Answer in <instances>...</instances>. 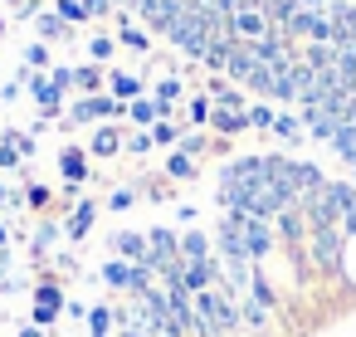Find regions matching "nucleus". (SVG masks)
I'll list each match as a JSON object with an SVG mask.
<instances>
[{
	"label": "nucleus",
	"instance_id": "4468645a",
	"mask_svg": "<svg viewBox=\"0 0 356 337\" xmlns=\"http://www.w3.org/2000/svg\"><path fill=\"white\" fill-rule=\"evenodd\" d=\"M152 142H161V147H171V142H181V132H176L171 123H156V127H152Z\"/></svg>",
	"mask_w": 356,
	"mask_h": 337
},
{
	"label": "nucleus",
	"instance_id": "6e6552de",
	"mask_svg": "<svg viewBox=\"0 0 356 337\" xmlns=\"http://www.w3.org/2000/svg\"><path fill=\"white\" fill-rule=\"evenodd\" d=\"M302 132H307V127H302V118H293V113H278V118H273V137H278V142L298 147V142H302Z\"/></svg>",
	"mask_w": 356,
	"mask_h": 337
},
{
	"label": "nucleus",
	"instance_id": "6ab92c4d",
	"mask_svg": "<svg viewBox=\"0 0 356 337\" xmlns=\"http://www.w3.org/2000/svg\"><path fill=\"white\" fill-rule=\"evenodd\" d=\"M20 337H44V332L40 327H20Z\"/></svg>",
	"mask_w": 356,
	"mask_h": 337
},
{
	"label": "nucleus",
	"instance_id": "ddd939ff",
	"mask_svg": "<svg viewBox=\"0 0 356 337\" xmlns=\"http://www.w3.org/2000/svg\"><path fill=\"white\" fill-rule=\"evenodd\" d=\"M273 118H278V113H273V108H264V103H259V108H249V127H268V132H273Z\"/></svg>",
	"mask_w": 356,
	"mask_h": 337
},
{
	"label": "nucleus",
	"instance_id": "1a4fd4ad",
	"mask_svg": "<svg viewBox=\"0 0 356 337\" xmlns=\"http://www.w3.org/2000/svg\"><path fill=\"white\" fill-rule=\"evenodd\" d=\"M332 152H337L346 166H356V123H346V127L332 137Z\"/></svg>",
	"mask_w": 356,
	"mask_h": 337
},
{
	"label": "nucleus",
	"instance_id": "39448f33",
	"mask_svg": "<svg viewBox=\"0 0 356 337\" xmlns=\"http://www.w3.org/2000/svg\"><path fill=\"white\" fill-rule=\"evenodd\" d=\"M215 254V240L205 230H186L181 235V259H210Z\"/></svg>",
	"mask_w": 356,
	"mask_h": 337
},
{
	"label": "nucleus",
	"instance_id": "9b49d317",
	"mask_svg": "<svg viewBox=\"0 0 356 337\" xmlns=\"http://www.w3.org/2000/svg\"><path fill=\"white\" fill-rule=\"evenodd\" d=\"M113 318H118V313H113V308H103V303H98V308H88V332H93V337H108V332H113Z\"/></svg>",
	"mask_w": 356,
	"mask_h": 337
},
{
	"label": "nucleus",
	"instance_id": "dca6fc26",
	"mask_svg": "<svg viewBox=\"0 0 356 337\" xmlns=\"http://www.w3.org/2000/svg\"><path fill=\"white\" fill-rule=\"evenodd\" d=\"M113 93L118 98H137V79H113Z\"/></svg>",
	"mask_w": 356,
	"mask_h": 337
},
{
	"label": "nucleus",
	"instance_id": "7ed1b4c3",
	"mask_svg": "<svg viewBox=\"0 0 356 337\" xmlns=\"http://www.w3.org/2000/svg\"><path fill=\"white\" fill-rule=\"evenodd\" d=\"M108 244H113V254H118V259H127V264H147V235L122 230V235H113Z\"/></svg>",
	"mask_w": 356,
	"mask_h": 337
},
{
	"label": "nucleus",
	"instance_id": "412c9836",
	"mask_svg": "<svg viewBox=\"0 0 356 337\" xmlns=\"http://www.w3.org/2000/svg\"><path fill=\"white\" fill-rule=\"evenodd\" d=\"M351 181H356V166H351Z\"/></svg>",
	"mask_w": 356,
	"mask_h": 337
},
{
	"label": "nucleus",
	"instance_id": "aec40b11",
	"mask_svg": "<svg viewBox=\"0 0 356 337\" xmlns=\"http://www.w3.org/2000/svg\"><path fill=\"white\" fill-rule=\"evenodd\" d=\"M0 249H6V225H0Z\"/></svg>",
	"mask_w": 356,
	"mask_h": 337
},
{
	"label": "nucleus",
	"instance_id": "f03ea898",
	"mask_svg": "<svg viewBox=\"0 0 356 337\" xmlns=\"http://www.w3.org/2000/svg\"><path fill=\"white\" fill-rule=\"evenodd\" d=\"M302 127H307V137H317V142H332V137L341 132V123H337L327 108H302Z\"/></svg>",
	"mask_w": 356,
	"mask_h": 337
},
{
	"label": "nucleus",
	"instance_id": "f8f14e48",
	"mask_svg": "<svg viewBox=\"0 0 356 337\" xmlns=\"http://www.w3.org/2000/svg\"><path fill=\"white\" fill-rule=\"evenodd\" d=\"M118 147H122V137H118L113 127H98V132H93V157H113Z\"/></svg>",
	"mask_w": 356,
	"mask_h": 337
},
{
	"label": "nucleus",
	"instance_id": "423d86ee",
	"mask_svg": "<svg viewBox=\"0 0 356 337\" xmlns=\"http://www.w3.org/2000/svg\"><path fill=\"white\" fill-rule=\"evenodd\" d=\"M210 127H215V132H225V137H234V132H244V127H249V113L215 108V113H210Z\"/></svg>",
	"mask_w": 356,
	"mask_h": 337
},
{
	"label": "nucleus",
	"instance_id": "a211bd4d",
	"mask_svg": "<svg viewBox=\"0 0 356 337\" xmlns=\"http://www.w3.org/2000/svg\"><path fill=\"white\" fill-rule=\"evenodd\" d=\"M132 201H137L132 191H113V201H108V210H132Z\"/></svg>",
	"mask_w": 356,
	"mask_h": 337
},
{
	"label": "nucleus",
	"instance_id": "0eeeda50",
	"mask_svg": "<svg viewBox=\"0 0 356 337\" xmlns=\"http://www.w3.org/2000/svg\"><path fill=\"white\" fill-rule=\"evenodd\" d=\"M93 220H98V205H93V201H79V210H74V215H69V225H64V230H69V240H83V235L93 230Z\"/></svg>",
	"mask_w": 356,
	"mask_h": 337
},
{
	"label": "nucleus",
	"instance_id": "9d476101",
	"mask_svg": "<svg viewBox=\"0 0 356 337\" xmlns=\"http://www.w3.org/2000/svg\"><path fill=\"white\" fill-rule=\"evenodd\" d=\"M166 176H171V181H191V176H195V157H186V152H171V162H166Z\"/></svg>",
	"mask_w": 356,
	"mask_h": 337
},
{
	"label": "nucleus",
	"instance_id": "f3484780",
	"mask_svg": "<svg viewBox=\"0 0 356 337\" xmlns=\"http://www.w3.org/2000/svg\"><path fill=\"white\" fill-rule=\"evenodd\" d=\"M25 201H30L35 210H44V205H49V186H30V196H25Z\"/></svg>",
	"mask_w": 356,
	"mask_h": 337
},
{
	"label": "nucleus",
	"instance_id": "20e7f679",
	"mask_svg": "<svg viewBox=\"0 0 356 337\" xmlns=\"http://www.w3.org/2000/svg\"><path fill=\"white\" fill-rule=\"evenodd\" d=\"M59 171H64L69 186H79V181L88 176V157H83L79 147H64V152H59Z\"/></svg>",
	"mask_w": 356,
	"mask_h": 337
},
{
	"label": "nucleus",
	"instance_id": "2eb2a0df",
	"mask_svg": "<svg viewBox=\"0 0 356 337\" xmlns=\"http://www.w3.org/2000/svg\"><path fill=\"white\" fill-rule=\"evenodd\" d=\"M147 147H156V142H152V132H132V137H127V152H137V157H142Z\"/></svg>",
	"mask_w": 356,
	"mask_h": 337
},
{
	"label": "nucleus",
	"instance_id": "f257e3e1",
	"mask_svg": "<svg viewBox=\"0 0 356 337\" xmlns=\"http://www.w3.org/2000/svg\"><path fill=\"white\" fill-rule=\"evenodd\" d=\"M341 244H346V230L341 225H332V230H312L307 235V259H312V269H337L341 264Z\"/></svg>",
	"mask_w": 356,
	"mask_h": 337
}]
</instances>
